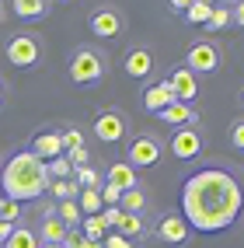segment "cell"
<instances>
[{
    "label": "cell",
    "mask_w": 244,
    "mask_h": 248,
    "mask_svg": "<svg viewBox=\"0 0 244 248\" xmlns=\"http://www.w3.org/2000/svg\"><path fill=\"white\" fill-rule=\"evenodd\" d=\"M182 203L195 231H223L237 220L241 210V189L227 171H199L185 182Z\"/></svg>",
    "instance_id": "obj_1"
},
{
    "label": "cell",
    "mask_w": 244,
    "mask_h": 248,
    "mask_svg": "<svg viewBox=\"0 0 244 248\" xmlns=\"http://www.w3.org/2000/svg\"><path fill=\"white\" fill-rule=\"evenodd\" d=\"M182 67L192 70V74H216L223 67V46L216 39H206V35L195 39V42H188Z\"/></svg>",
    "instance_id": "obj_4"
},
{
    "label": "cell",
    "mask_w": 244,
    "mask_h": 248,
    "mask_svg": "<svg viewBox=\"0 0 244 248\" xmlns=\"http://www.w3.org/2000/svg\"><path fill=\"white\" fill-rule=\"evenodd\" d=\"M105 74H108V60H105L101 49L80 46L70 56V80L73 84H94V80H101Z\"/></svg>",
    "instance_id": "obj_3"
},
{
    "label": "cell",
    "mask_w": 244,
    "mask_h": 248,
    "mask_svg": "<svg viewBox=\"0 0 244 248\" xmlns=\"http://www.w3.org/2000/svg\"><path fill=\"white\" fill-rule=\"evenodd\" d=\"M0 248H39V234H35V231H28V227H14Z\"/></svg>",
    "instance_id": "obj_21"
},
{
    "label": "cell",
    "mask_w": 244,
    "mask_h": 248,
    "mask_svg": "<svg viewBox=\"0 0 244 248\" xmlns=\"http://www.w3.org/2000/svg\"><path fill=\"white\" fill-rule=\"evenodd\" d=\"M105 182H108V186H115L119 192H126V189H136V186H140L136 171L129 168L126 161H112V164H108V175H105Z\"/></svg>",
    "instance_id": "obj_17"
},
{
    "label": "cell",
    "mask_w": 244,
    "mask_h": 248,
    "mask_svg": "<svg viewBox=\"0 0 244 248\" xmlns=\"http://www.w3.org/2000/svg\"><path fill=\"white\" fill-rule=\"evenodd\" d=\"M91 129H94V137L101 143H122L129 137V119H126L122 108H101L94 115Z\"/></svg>",
    "instance_id": "obj_7"
},
{
    "label": "cell",
    "mask_w": 244,
    "mask_h": 248,
    "mask_svg": "<svg viewBox=\"0 0 244 248\" xmlns=\"http://www.w3.org/2000/svg\"><path fill=\"white\" fill-rule=\"evenodd\" d=\"M84 248H101V241H87V245H84Z\"/></svg>",
    "instance_id": "obj_39"
},
{
    "label": "cell",
    "mask_w": 244,
    "mask_h": 248,
    "mask_svg": "<svg viewBox=\"0 0 244 248\" xmlns=\"http://www.w3.org/2000/svg\"><path fill=\"white\" fill-rule=\"evenodd\" d=\"M0 203H4V196H0Z\"/></svg>",
    "instance_id": "obj_43"
},
{
    "label": "cell",
    "mask_w": 244,
    "mask_h": 248,
    "mask_svg": "<svg viewBox=\"0 0 244 248\" xmlns=\"http://www.w3.org/2000/svg\"><path fill=\"white\" fill-rule=\"evenodd\" d=\"M0 220H4V224H11V227H18V220H21V203H11V200H4V203H0Z\"/></svg>",
    "instance_id": "obj_30"
},
{
    "label": "cell",
    "mask_w": 244,
    "mask_h": 248,
    "mask_svg": "<svg viewBox=\"0 0 244 248\" xmlns=\"http://www.w3.org/2000/svg\"><path fill=\"white\" fill-rule=\"evenodd\" d=\"M230 143L244 151V119H237V123L230 126Z\"/></svg>",
    "instance_id": "obj_33"
},
{
    "label": "cell",
    "mask_w": 244,
    "mask_h": 248,
    "mask_svg": "<svg viewBox=\"0 0 244 248\" xmlns=\"http://www.w3.org/2000/svg\"><path fill=\"white\" fill-rule=\"evenodd\" d=\"M73 182H77V189H80V186H84V189H101L105 178L98 175L91 164H84V168H73Z\"/></svg>",
    "instance_id": "obj_25"
},
{
    "label": "cell",
    "mask_w": 244,
    "mask_h": 248,
    "mask_svg": "<svg viewBox=\"0 0 244 248\" xmlns=\"http://www.w3.org/2000/svg\"><path fill=\"white\" fill-rule=\"evenodd\" d=\"M146 203H150V196H146V189L143 186H136V189H126L122 196H119V210L122 213H146Z\"/></svg>",
    "instance_id": "obj_18"
},
{
    "label": "cell",
    "mask_w": 244,
    "mask_h": 248,
    "mask_svg": "<svg viewBox=\"0 0 244 248\" xmlns=\"http://www.w3.org/2000/svg\"><path fill=\"white\" fill-rule=\"evenodd\" d=\"M185 7H188L185 0H174V4H171V14H185Z\"/></svg>",
    "instance_id": "obj_37"
},
{
    "label": "cell",
    "mask_w": 244,
    "mask_h": 248,
    "mask_svg": "<svg viewBox=\"0 0 244 248\" xmlns=\"http://www.w3.org/2000/svg\"><path fill=\"white\" fill-rule=\"evenodd\" d=\"M0 21H4V4H0Z\"/></svg>",
    "instance_id": "obj_42"
},
{
    "label": "cell",
    "mask_w": 244,
    "mask_h": 248,
    "mask_svg": "<svg viewBox=\"0 0 244 248\" xmlns=\"http://www.w3.org/2000/svg\"><path fill=\"white\" fill-rule=\"evenodd\" d=\"M230 21L244 28V0H241V4H230Z\"/></svg>",
    "instance_id": "obj_35"
},
{
    "label": "cell",
    "mask_w": 244,
    "mask_h": 248,
    "mask_svg": "<svg viewBox=\"0 0 244 248\" xmlns=\"http://www.w3.org/2000/svg\"><path fill=\"white\" fill-rule=\"evenodd\" d=\"M0 182H4L7 200L11 203H21V200H39V196L45 192V186H49V175H45V164L35 154L21 151V154H14L4 164Z\"/></svg>",
    "instance_id": "obj_2"
},
{
    "label": "cell",
    "mask_w": 244,
    "mask_h": 248,
    "mask_svg": "<svg viewBox=\"0 0 244 248\" xmlns=\"http://www.w3.org/2000/svg\"><path fill=\"white\" fill-rule=\"evenodd\" d=\"M126 74L133 77V80H146L154 74V67H157V60H154V49L150 46H133V49H126Z\"/></svg>",
    "instance_id": "obj_10"
},
{
    "label": "cell",
    "mask_w": 244,
    "mask_h": 248,
    "mask_svg": "<svg viewBox=\"0 0 244 248\" xmlns=\"http://www.w3.org/2000/svg\"><path fill=\"white\" fill-rule=\"evenodd\" d=\"M35 234H39V245H63L70 227H63V220L56 217V206H45L42 210V231H35Z\"/></svg>",
    "instance_id": "obj_13"
},
{
    "label": "cell",
    "mask_w": 244,
    "mask_h": 248,
    "mask_svg": "<svg viewBox=\"0 0 244 248\" xmlns=\"http://www.w3.org/2000/svg\"><path fill=\"white\" fill-rule=\"evenodd\" d=\"M53 192H56V200L63 203V200H77V182L73 178H59V182H53Z\"/></svg>",
    "instance_id": "obj_29"
},
{
    "label": "cell",
    "mask_w": 244,
    "mask_h": 248,
    "mask_svg": "<svg viewBox=\"0 0 244 248\" xmlns=\"http://www.w3.org/2000/svg\"><path fill=\"white\" fill-rule=\"evenodd\" d=\"M31 154H35L42 164L63 157V140H59V133H56V129H42V133H35V140H31Z\"/></svg>",
    "instance_id": "obj_11"
},
{
    "label": "cell",
    "mask_w": 244,
    "mask_h": 248,
    "mask_svg": "<svg viewBox=\"0 0 244 248\" xmlns=\"http://www.w3.org/2000/svg\"><path fill=\"white\" fill-rule=\"evenodd\" d=\"M101 248H133V241L122 238L119 231H112V234H105V238H101Z\"/></svg>",
    "instance_id": "obj_32"
},
{
    "label": "cell",
    "mask_w": 244,
    "mask_h": 248,
    "mask_svg": "<svg viewBox=\"0 0 244 248\" xmlns=\"http://www.w3.org/2000/svg\"><path fill=\"white\" fill-rule=\"evenodd\" d=\"M11 231H14L11 224H4V220H0V245H4V241H7V234H11Z\"/></svg>",
    "instance_id": "obj_36"
},
{
    "label": "cell",
    "mask_w": 244,
    "mask_h": 248,
    "mask_svg": "<svg viewBox=\"0 0 244 248\" xmlns=\"http://www.w3.org/2000/svg\"><path fill=\"white\" fill-rule=\"evenodd\" d=\"M77 206H80V213H87V217H98V213H101V192L98 189H80L77 192Z\"/></svg>",
    "instance_id": "obj_23"
},
{
    "label": "cell",
    "mask_w": 244,
    "mask_h": 248,
    "mask_svg": "<svg viewBox=\"0 0 244 248\" xmlns=\"http://www.w3.org/2000/svg\"><path fill=\"white\" fill-rule=\"evenodd\" d=\"M4 98H7V88H4V77H0V105H4Z\"/></svg>",
    "instance_id": "obj_38"
},
{
    "label": "cell",
    "mask_w": 244,
    "mask_h": 248,
    "mask_svg": "<svg viewBox=\"0 0 244 248\" xmlns=\"http://www.w3.org/2000/svg\"><path fill=\"white\" fill-rule=\"evenodd\" d=\"M160 123H168V126H195L199 123V112H195L192 105H185V102H171L164 112H160Z\"/></svg>",
    "instance_id": "obj_16"
},
{
    "label": "cell",
    "mask_w": 244,
    "mask_h": 248,
    "mask_svg": "<svg viewBox=\"0 0 244 248\" xmlns=\"http://www.w3.org/2000/svg\"><path fill=\"white\" fill-rule=\"evenodd\" d=\"M87 21H91V31L101 39H119L122 28H126V18H122L119 7H98V11H91Z\"/></svg>",
    "instance_id": "obj_8"
},
{
    "label": "cell",
    "mask_w": 244,
    "mask_h": 248,
    "mask_svg": "<svg viewBox=\"0 0 244 248\" xmlns=\"http://www.w3.org/2000/svg\"><path fill=\"white\" fill-rule=\"evenodd\" d=\"M126 164L129 168H154V164L164 157V143H160V137H154V133H136L133 140H129V147H126Z\"/></svg>",
    "instance_id": "obj_6"
},
{
    "label": "cell",
    "mask_w": 244,
    "mask_h": 248,
    "mask_svg": "<svg viewBox=\"0 0 244 248\" xmlns=\"http://www.w3.org/2000/svg\"><path fill=\"white\" fill-rule=\"evenodd\" d=\"M4 53H7V63H14V67H35V63L42 60V39H39V31H18V35H11L7 46H4Z\"/></svg>",
    "instance_id": "obj_5"
},
{
    "label": "cell",
    "mask_w": 244,
    "mask_h": 248,
    "mask_svg": "<svg viewBox=\"0 0 244 248\" xmlns=\"http://www.w3.org/2000/svg\"><path fill=\"white\" fill-rule=\"evenodd\" d=\"M80 224H84V241H101V238H105L101 213H98V217H87V220H80Z\"/></svg>",
    "instance_id": "obj_28"
},
{
    "label": "cell",
    "mask_w": 244,
    "mask_h": 248,
    "mask_svg": "<svg viewBox=\"0 0 244 248\" xmlns=\"http://www.w3.org/2000/svg\"><path fill=\"white\" fill-rule=\"evenodd\" d=\"M209 11H213L209 0H192V4L185 7V21L188 25H206L209 21Z\"/></svg>",
    "instance_id": "obj_24"
},
{
    "label": "cell",
    "mask_w": 244,
    "mask_h": 248,
    "mask_svg": "<svg viewBox=\"0 0 244 248\" xmlns=\"http://www.w3.org/2000/svg\"><path fill=\"white\" fill-rule=\"evenodd\" d=\"M87 241H84V234H77V231H70V234L67 238H63V245L59 248H84Z\"/></svg>",
    "instance_id": "obj_34"
},
{
    "label": "cell",
    "mask_w": 244,
    "mask_h": 248,
    "mask_svg": "<svg viewBox=\"0 0 244 248\" xmlns=\"http://www.w3.org/2000/svg\"><path fill=\"white\" fill-rule=\"evenodd\" d=\"M171 102H178V98H174V91H171L168 80H160V84H150V88L143 91V108H146V112H164Z\"/></svg>",
    "instance_id": "obj_15"
},
{
    "label": "cell",
    "mask_w": 244,
    "mask_h": 248,
    "mask_svg": "<svg viewBox=\"0 0 244 248\" xmlns=\"http://www.w3.org/2000/svg\"><path fill=\"white\" fill-rule=\"evenodd\" d=\"M59 140H63V154H70V151H84V133H80L77 126H67L59 133Z\"/></svg>",
    "instance_id": "obj_26"
},
{
    "label": "cell",
    "mask_w": 244,
    "mask_h": 248,
    "mask_svg": "<svg viewBox=\"0 0 244 248\" xmlns=\"http://www.w3.org/2000/svg\"><path fill=\"white\" fill-rule=\"evenodd\" d=\"M164 147H171V154L182 157V161L199 157V154H202V133H199L195 126H182V129H174L171 143H164Z\"/></svg>",
    "instance_id": "obj_9"
},
{
    "label": "cell",
    "mask_w": 244,
    "mask_h": 248,
    "mask_svg": "<svg viewBox=\"0 0 244 248\" xmlns=\"http://www.w3.org/2000/svg\"><path fill=\"white\" fill-rule=\"evenodd\" d=\"M168 84H171L174 98H178V102H185V105H192L195 94H199V77H195L192 70H185V67H178V70L168 77Z\"/></svg>",
    "instance_id": "obj_12"
},
{
    "label": "cell",
    "mask_w": 244,
    "mask_h": 248,
    "mask_svg": "<svg viewBox=\"0 0 244 248\" xmlns=\"http://www.w3.org/2000/svg\"><path fill=\"white\" fill-rule=\"evenodd\" d=\"M45 175H49V178L56 175V182H59V178H73V164H70L67 157H56V161L45 164Z\"/></svg>",
    "instance_id": "obj_27"
},
{
    "label": "cell",
    "mask_w": 244,
    "mask_h": 248,
    "mask_svg": "<svg viewBox=\"0 0 244 248\" xmlns=\"http://www.w3.org/2000/svg\"><path fill=\"white\" fill-rule=\"evenodd\" d=\"M237 102H241V108H244V88H241V94H237Z\"/></svg>",
    "instance_id": "obj_40"
},
{
    "label": "cell",
    "mask_w": 244,
    "mask_h": 248,
    "mask_svg": "<svg viewBox=\"0 0 244 248\" xmlns=\"http://www.w3.org/2000/svg\"><path fill=\"white\" fill-rule=\"evenodd\" d=\"M39 248H59V245H39Z\"/></svg>",
    "instance_id": "obj_41"
},
{
    "label": "cell",
    "mask_w": 244,
    "mask_h": 248,
    "mask_svg": "<svg viewBox=\"0 0 244 248\" xmlns=\"http://www.w3.org/2000/svg\"><path fill=\"white\" fill-rule=\"evenodd\" d=\"M56 217L63 220V227H70V231H77V224L84 220V213H80L77 200H63V203H56Z\"/></svg>",
    "instance_id": "obj_22"
},
{
    "label": "cell",
    "mask_w": 244,
    "mask_h": 248,
    "mask_svg": "<svg viewBox=\"0 0 244 248\" xmlns=\"http://www.w3.org/2000/svg\"><path fill=\"white\" fill-rule=\"evenodd\" d=\"M14 14H18V18H45L49 11H53V4H49V0H14Z\"/></svg>",
    "instance_id": "obj_19"
},
{
    "label": "cell",
    "mask_w": 244,
    "mask_h": 248,
    "mask_svg": "<svg viewBox=\"0 0 244 248\" xmlns=\"http://www.w3.org/2000/svg\"><path fill=\"white\" fill-rule=\"evenodd\" d=\"M119 234L122 238H129V241H133V238H140V234H146V220L140 217V213H122V220H119Z\"/></svg>",
    "instance_id": "obj_20"
},
{
    "label": "cell",
    "mask_w": 244,
    "mask_h": 248,
    "mask_svg": "<svg viewBox=\"0 0 244 248\" xmlns=\"http://www.w3.org/2000/svg\"><path fill=\"white\" fill-rule=\"evenodd\" d=\"M213 31H220V28H227L230 25V7H216L213 4V11H209V21H206Z\"/></svg>",
    "instance_id": "obj_31"
},
{
    "label": "cell",
    "mask_w": 244,
    "mask_h": 248,
    "mask_svg": "<svg viewBox=\"0 0 244 248\" xmlns=\"http://www.w3.org/2000/svg\"><path fill=\"white\" fill-rule=\"evenodd\" d=\"M188 224H185V217H178V213H168V217H160L157 220V238L164 241V245H182V241H188Z\"/></svg>",
    "instance_id": "obj_14"
}]
</instances>
